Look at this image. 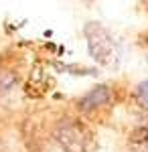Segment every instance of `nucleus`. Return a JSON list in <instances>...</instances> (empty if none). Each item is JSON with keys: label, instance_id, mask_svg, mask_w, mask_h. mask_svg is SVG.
<instances>
[{"label": "nucleus", "instance_id": "0eeeda50", "mask_svg": "<svg viewBox=\"0 0 148 152\" xmlns=\"http://www.w3.org/2000/svg\"><path fill=\"white\" fill-rule=\"evenodd\" d=\"M146 152H148V146H146Z\"/></svg>", "mask_w": 148, "mask_h": 152}, {"label": "nucleus", "instance_id": "f257e3e1", "mask_svg": "<svg viewBox=\"0 0 148 152\" xmlns=\"http://www.w3.org/2000/svg\"><path fill=\"white\" fill-rule=\"evenodd\" d=\"M83 35L87 39V47L93 59L100 63H110L114 57V39L100 23H87L83 28Z\"/></svg>", "mask_w": 148, "mask_h": 152}, {"label": "nucleus", "instance_id": "20e7f679", "mask_svg": "<svg viewBox=\"0 0 148 152\" xmlns=\"http://www.w3.org/2000/svg\"><path fill=\"white\" fill-rule=\"evenodd\" d=\"M134 99H136V104L140 105L142 110H146V112H148V79H146V81H142L136 87V91H134Z\"/></svg>", "mask_w": 148, "mask_h": 152}, {"label": "nucleus", "instance_id": "f03ea898", "mask_svg": "<svg viewBox=\"0 0 148 152\" xmlns=\"http://www.w3.org/2000/svg\"><path fill=\"white\" fill-rule=\"evenodd\" d=\"M55 138L65 152H87V132L75 120H61L55 128Z\"/></svg>", "mask_w": 148, "mask_h": 152}, {"label": "nucleus", "instance_id": "423d86ee", "mask_svg": "<svg viewBox=\"0 0 148 152\" xmlns=\"http://www.w3.org/2000/svg\"><path fill=\"white\" fill-rule=\"evenodd\" d=\"M0 152H2V146H0Z\"/></svg>", "mask_w": 148, "mask_h": 152}, {"label": "nucleus", "instance_id": "39448f33", "mask_svg": "<svg viewBox=\"0 0 148 152\" xmlns=\"http://www.w3.org/2000/svg\"><path fill=\"white\" fill-rule=\"evenodd\" d=\"M130 142L134 144H148V126H140L130 134Z\"/></svg>", "mask_w": 148, "mask_h": 152}, {"label": "nucleus", "instance_id": "7ed1b4c3", "mask_svg": "<svg viewBox=\"0 0 148 152\" xmlns=\"http://www.w3.org/2000/svg\"><path fill=\"white\" fill-rule=\"evenodd\" d=\"M110 97H112V91H110L108 85H95L91 91H87L77 102V107H79L81 112H93V110H97V107L108 104Z\"/></svg>", "mask_w": 148, "mask_h": 152}]
</instances>
